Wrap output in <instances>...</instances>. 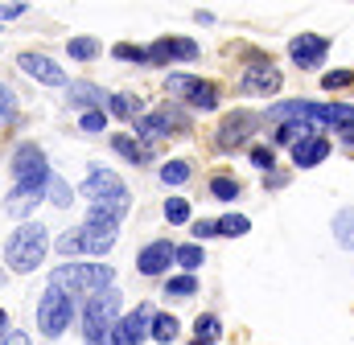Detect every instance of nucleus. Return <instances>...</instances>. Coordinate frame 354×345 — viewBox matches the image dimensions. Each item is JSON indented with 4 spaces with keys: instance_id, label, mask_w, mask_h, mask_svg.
<instances>
[{
    "instance_id": "obj_10",
    "label": "nucleus",
    "mask_w": 354,
    "mask_h": 345,
    "mask_svg": "<svg viewBox=\"0 0 354 345\" xmlns=\"http://www.w3.org/2000/svg\"><path fill=\"white\" fill-rule=\"evenodd\" d=\"M83 193H87V197H95V201H107V197H128L124 181H120L111 169H103V165H91L87 181H83Z\"/></svg>"
},
{
    "instance_id": "obj_41",
    "label": "nucleus",
    "mask_w": 354,
    "mask_h": 345,
    "mask_svg": "<svg viewBox=\"0 0 354 345\" xmlns=\"http://www.w3.org/2000/svg\"><path fill=\"white\" fill-rule=\"evenodd\" d=\"M0 119H12V90L0 86Z\"/></svg>"
},
{
    "instance_id": "obj_45",
    "label": "nucleus",
    "mask_w": 354,
    "mask_h": 345,
    "mask_svg": "<svg viewBox=\"0 0 354 345\" xmlns=\"http://www.w3.org/2000/svg\"><path fill=\"white\" fill-rule=\"evenodd\" d=\"M284 181H288V177H284V172H268V177H264V185H268V189H280V185H284Z\"/></svg>"
},
{
    "instance_id": "obj_30",
    "label": "nucleus",
    "mask_w": 354,
    "mask_h": 345,
    "mask_svg": "<svg viewBox=\"0 0 354 345\" xmlns=\"http://www.w3.org/2000/svg\"><path fill=\"white\" fill-rule=\"evenodd\" d=\"M194 292H198V279H194V275H174V279H165V296H174V300L194 296Z\"/></svg>"
},
{
    "instance_id": "obj_17",
    "label": "nucleus",
    "mask_w": 354,
    "mask_h": 345,
    "mask_svg": "<svg viewBox=\"0 0 354 345\" xmlns=\"http://www.w3.org/2000/svg\"><path fill=\"white\" fill-rule=\"evenodd\" d=\"M124 214H128V197H107V201H91L87 222H95V226H120Z\"/></svg>"
},
{
    "instance_id": "obj_7",
    "label": "nucleus",
    "mask_w": 354,
    "mask_h": 345,
    "mask_svg": "<svg viewBox=\"0 0 354 345\" xmlns=\"http://www.w3.org/2000/svg\"><path fill=\"white\" fill-rule=\"evenodd\" d=\"M149 329H153V308L140 304L136 313H128L111 325V345H140L149 337Z\"/></svg>"
},
{
    "instance_id": "obj_37",
    "label": "nucleus",
    "mask_w": 354,
    "mask_h": 345,
    "mask_svg": "<svg viewBox=\"0 0 354 345\" xmlns=\"http://www.w3.org/2000/svg\"><path fill=\"white\" fill-rule=\"evenodd\" d=\"M354 83V70H330V75H322V86L326 90H342V86Z\"/></svg>"
},
{
    "instance_id": "obj_1",
    "label": "nucleus",
    "mask_w": 354,
    "mask_h": 345,
    "mask_svg": "<svg viewBox=\"0 0 354 345\" xmlns=\"http://www.w3.org/2000/svg\"><path fill=\"white\" fill-rule=\"evenodd\" d=\"M111 275L115 271L107 263H62V267H54L50 288H58L75 300V296H95V292L111 288Z\"/></svg>"
},
{
    "instance_id": "obj_20",
    "label": "nucleus",
    "mask_w": 354,
    "mask_h": 345,
    "mask_svg": "<svg viewBox=\"0 0 354 345\" xmlns=\"http://www.w3.org/2000/svg\"><path fill=\"white\" fill-rule=\"evenodd\" d=\"M111 247H115V226H95V222L83 226V251L87 255H107Z\"/></svg>"
},
{
    "instance_id": "obj_24",
    "label": "nucleus",
    "mask_w": 354,
    "mask_h": 345,
    "mask_svg": "<svg viewBox=\"0 0 354 345\" xmlns=\"http://www.w3.org/2000/svg\"><path fill=\"white\" fill-rule=\"evenodd\" d=\"M46 197H50V206H58V210H66L71 201H75V189L58 177V172H50V181H46Z\"/></svg>"
},
{
    "instance_id": "obj_11",
    "label": "nucleus",
    "mask_w": 354,
    "mask_h": 345,
    "mask_svg": "<svg viewBox=\"0 0 354 345\" xmlns=\"http://www.w3.org/2000/svg\"><path fill=\"white\" fill-rule=\"evenodd\" d=\"M252 128H256V115H252V111H235V115H227V119L218 124L214 144H218V148H239Z\"/></svg>"
},
{
    "instance_id": "obj_38",
    "label": "nucleus",
    "mask_w": 354,
    "mask_h": 345,
    "mask_svg": "<svg viewBox=\"0 0 354 345\" xmlns=\"http://www.w3.org/2000/svg\"><path fill=\"white\" fill-rule=\"evenodd\" d=\"M252 165H256V169H276V152H272V148H264V144H256V148H252Z\"/></svg>"
},
{
    "instance_id": "obj_27",
    "label": "nucleus",
    "mask_w": 354,
    "mask_h": 345,
    "mask_svg": "<svg viewBox=\"0 0 354 345\" xmlns=\"http://www.w3.org/2000/svg\"><path fill=\"white\" fill-rule=\"evenodd\" d=\"M214 226H218V235H223V239H239V235H248V230H252V222H248L243 214H223Z\"/></svg>"
},
{
    "instance_id": "obj_9",
    "label": "nucleus",
    "mask_w": 354,
    "mask_h": 345,
    "mask_svg": "<svg viewBox=\"0 0 354 345\" xmlns=\"http://www.w3.org/2000/svg\"><path fill=\"white\" fill-rule=\"evenodd\" d=\"M17 66H21L29 79H37V83H46V86H71V83H66V70H62L54 58H46V54L25 50V54L17 58Z\"/></svg>"
},
{
    "instance_id": "obj_31",
    "label": "nucleus",
    "mask_w": 354,
    "mask_h": 345,
    "mask_svg": "<svg viewBox=\"0 0 354 345\" xmlns=\"http://www.w3.org/2000/svg\"><path fill=\"white\" fill-rule=\"evenodd\" d=\"M107 103H111V115H120V119H132L140 111V99H132V95H111Z\"/></svg>"
},
{
    "instance_id": "obj_8",
    "label": "nucleus",
    "mask_w": 354,
    "mask_h": 345,
    "mask_svg": "<svg viewBox=\"0 0 354 345\" xmlns=\"http://www.w3.org/2000/svg\"><path fill=\"white\" fill-rule=\"evenodd\" d=\"M326 54H330V41H326L322 33H301V37L288 41V58H292L301 70H317V66L326 62Z\"/></svg>"
},
{
    "instance_id": "obj_35",
    "label": "nucleus",
    "mask_w": 354,
    "mask_h": 345,
    "mask_svg": "<svg viewBox=\"0 0 354 345\" xmlns=\"http://www.w3.org/2000/svg\"><path fill=\"white\" fill-rule=\"evenodd\" d=\"M54 247H58V255H66V263H71V255H79V251H83V230H66Z\"/></svg>"
},
{
    "instance_id": "obj_22",
    "label": "nucleus",
    "mask_w": 354,
    "mask_h": 345,
    "mask_svg": "<svg viewBox=\"0 0 354 345\" xmlns=\"http://www.w3.org/2000/svg\"><path fill=\"white\" fill-rule=\"evenodd\" d=\"M334 239H338V247L354 251V206H346V210L334 214Z\"/></svg>"
},
{
    "instance_id": "obj_44",
    "label": "nucleus",
    "mask_w": 354,
    "mask_h": 345,
    "mask_svg": "<svg viewBox=\"0 0 354 345\" xmlns=\"http://www.w3.org/2000/svg\"><path fill=\"white\" fill-rule=\"evenodd\" d=\"M338 136H342V140L354 148V119H351V124H338Z\"/></svg>"
},
{
    "instance_id": "obj_47",
    "label": "nucleus",
    "mask_w": 354,
    "mask_h": 345,
    "mask_svg": "<svg viewBox=\"0 0 354 345\" xmlns=\"http://www.w3.org/2000/svg\"><path fill=\"white\" fill-rule=\"evenodd\" d=\"M189 345H202V342H189Z\"/></svg>"
},
{
    "instance_id": "obj_46",
    "label": "nucleus",
    "mask_w": 354,
    "mask_h": 345,
    "mask_svg": "<svg viewBox=\"0 0 354 345\" xmlns=\"http://www.w3.org/2000/svg\"><path fill=\"white\" fill-rule=\"evenodd\" d=\"M8 333V317H4V308H0V337Z\"/></svg>"
},
{
    "instance_id": "obj_5",
    "label": "nucleus",
    "mask_w": 354,
    "mask_h": 345,
    "mask_svg": "<svg viewBox=\"0 0 354 345\" xmlns=\"http://www.w3.org/2000/svg\"><path fill=\"white\" fill-rule=\"evenodd\" d=\"M12 181H17V185H37V189H46L50 165H46V152H41L33 140H25V144L12 152Z\"/></svg>"
},
{
    "instance_id": "obj_48",
    "label": "nucleus",
    "mask_w": 354,
    "mask_h": 345,
    "mask_svg": "<svg viewBox=\"0 0 354 345\" xmlns=\"http://www.w3.org/2000/svg\"><path fill=\"white\" fill-rule=\"evenodd\" d=\"M103 345H111V342H103Z\"/></svg>"
},
{
    "instance_id": "obj_3",
    "label": "nucleus",
    "mask_w": 354,
    "mask_h": 345,
    "mask_svg": "<svg viewBox=\"0 0 354 345\" xmlns=\"http://www.w3.org/2000/svg\"><path fill=\"white\" fill-rule=\"evenodd\" d=\"M120 317V292L115 288H103L95 292L83 308V333H87V345H103L111 342V325Z\"/></svg>"
},
{
    "instance_id": "obj_18",
    "label": "nucleus",
    "mask_w": 354,
    "mask_h": 345,
    "mask_svg": "<svg viewBox=\"0 0 354 345\" xmlns=\"http://www.w3.org/2000/svg\"><path fill=\"white\" fill-rule=\"evenodd\" d=\"M111 148H115L124 161H132V165H149V161H153V148H149L140 136H128V132L111 136Z\"/></svg>"
},
{
    "instance_id": "obj_19",
    "label": "nucleus",
    "mask_w": 354,
    "mask_h": 345,
    "mask_svg": "<svg viewBox=\"0 0 354 345\" xmlns=\"http://www.w3.org/2000/svg\"><path fill=\"white\" fill-rule=\"evenodd\" d=\"M66 103L71 107H83V115H87V111H103L107 99H103V90L95 83H71L66 86Z\"/></svg>"
},
{
    "instance_id": "obj_21",
    "label": "nucleus",
    "mask_w": 354,
    "mask_h": 345,
    "mask_svg": "<svg viewBox=\"0 0 354 345\" xmlns=\"http://www.w3.org/2000/svg\"><path fill=\"white\" fill-rule=\"evenodd\" d=\"M174 132V115L169 111H161V115H140L136 119V136L149 144V140H165Z\"/></svg>"
},
{
    "instance_id": "obj_23",
    "label": "nucleus",
    "mask_w": 354,
    "mask_h": 345,
    "mask_svg": "<svg viewBox=\"0 0 354 345\" xmlns=\"http://www.w3.org/2000/svg\"><path fill=\"white\" fill-rule=\"evenodd\" d=\"M309 136H317V132L305 128V124H280V128H276V144H280V148H297V144L309 140Z\"/></svg>"
},
{
    "instance_id": "obj_29",
    "label": "nucleus",
    "mask_w": 354,
    "mask_h": 345,
    "mask_svg": "<svg viewBox=\"0 0 354 345\" xmlns=\"http://www.w3.org/2000/svg\"><path fill=\"white\" fill-rule=\"evenodd\" d=\"M66 54L79 58V62H87V58L99 54V41H95V37H71V41H66Z\"/></svg>"
},
{
    "instance_id": "obj_33",
    "label": "nucleus",
    "mask_w": 354,
    "mask_h": 345,
    "mask_svg": "<svg viewBox=\"0 0 354 345\" xmlns=\"http://www.w3.org/2000/svg\"><path fill=\"white\" fill-rule=\"evenodd\" d=\"M165 222H169V226L189 222V201H185V197H169V201H165Z\"/></svg>"
},
{
    "instance_id": "obj_2",
    "label": "nucleus",
    "mask_w": 354,
    "mask_h": 345,
    "mask_svg": "<svg viewBox=\"0 0 354 345\" xmlns=\"http://www.w3.org/2000/svg\"><path fill=\"white\" fill-rule=\"evenodd\" d=\"M46 247H50L46 226H41V222H21L17 235L4 243V263H8L12 271H37L41 259H46Z\"/></svg>"
},
{
    "instance_id": "obj_36",
    "label": "nucleus",
    "mask_w": 354,
    "mask_h": 345,
    "mask_svg": "<svg viewBox=\"0 0 354 345\" xmlns=\"http://www.w3.org/2000/svg\"><path fill=\"white\" fill-rule=\"evenodd\" d=\"M111 54H115L120 62H149V50H140V46H128V41H120Z\"/></svg>"
},
{
    "instance_id": "obj_12",
    "label": "nucleus",
    "mask_w": 354,
    "mask_h": 345,
    "mask_svg": "<svg viewBox=\"0 0 354 345\" xmlns=\"http://www.w3.org/2000/svg\"><path fill=\"white\" fill-rule=\"evenodd\" d=\"M280 83H284V75H280L272 62H260V66H252V70L243 75L239 90H243V95H272V90H280Z\"/></svg>"
},
{
    "instance_id": "obj_16",
    "label": "nucleus",
    "mask_w": 354,
    "mask_h": 345,
    "mask_svg": "<svg viewBox=\"0 0 354 345\" xmlns=\"http://www.w3.org/2000/svg\"><path fill=\"white\" fill-rule=\"evenodd\" d=\"M330 157V136H309V140H301L297 148H292V165L297 169H313V165H322Z\"/></svg>"
},
{
    "instance_id": "obj_43",
    "label": "nucleus",
    "mask_w": 354,
    "mask_h": 345,
    "mask_svg": "<svg viewBox=\"0 0 354 345\" xmlns=\"http://www.w3.org/2000/svg\"><path fill=\"white\" fill-rule=\"evenodd\" d=\"M21 12H25V4H0V21H12Z\"/></svg>"
},
{
    "instance_id": "obj_32",
    "label": "nucleus",
    "mask_w": 354,
    "mask_h": 345,
    "mask_svg": "<svg viewBox=\"0 0 354 345\" xmlns=\"http://www.w3.org/2000/svg\"><path fill=\"white\" fill-rule=\"evenodd\" d=\"M210 193H214L218 201H235V197H239V181H235V177H214V181H210Z\"/></svg>"
},
{
    "instance_id": "obj_26",
    "label": "nucleus",
    "mask_w": 354,
    "mask_h": 345,
    "mask_svg": "<svg viewBox=\"0 0 354 345\" xmlns=\"http://www.w3.org/2000/svg\"><path fill=\"white\" fill-rule=\"evenodd\" d=\"M177 329H181V325H177V317H169V313H157V317H153L149 337H153V342H161V345H169L177 337Z\"/></svg>"
},
{
    "instance_id": "obj_4",
    "label": "nucleus",
    "mask_w": 354,
    "mask_h": 345,
    "mask_svg": "<svg viewBox=\"0 0 354 345\" xmlns=\"http://www.w3.org/2000/svg\"><path fill=\"white\" fill-rule=\"evenodd\" d=\"M71 321H75V300L58 288H46V296L37 300V329L46 337H58L71 329Z\"/></svg>"
},
{
    "instance_id": "obj_13",
    "label": "nucleus",
    "mask_w": 354,
    "mask_h": 345,
    "mask_svg": "<svg viewBox=\"0 0 354 345\" xmlns=\"http://www.w3.org/2000/svg\"><path fill=\"white\" fill-rule=\"evenodd\" d=\"M41 197H46V189H37V185H12V193L4 197V214L29 222V214H33V206H37Z\"/></svg>"
},
{
    "instance_id": "obj_6",
    "label": "nucleus",
    "mask_w": 354,
    "mask_h": 345,
    "mask_svg": "<svg viewBox=\"0 0 354 345\" xmlns=\"http://www.w3.org/2000/svg\"><path fill=\"white\" fill-rule=\"evenodd\" d=\"M165 90L185 99L194 111H214L218 107V86L214 83H202V79H189V75H169L165 79Z\"/></svg>"
},
{
    "instance_id": "obj_25",
    "label": "nucleus",
    "mask_w": 354,
    "mask_h": 345,
    "mask_svg": "<svg viewBox=\"0 0 354 345\" xmlns=\"http://www.w3.org/2000/svg\"><path fill=\"white\" fill-rule=\"evenodd\" d=\"M174 263H177V267H185V275H194V271L206 263V251H202V243H185V247H177Z\"/></svg>"
},
{
    "instance_id": "obj_39",
    "label": "nucleus",
    "mask_w": 354,
    "mask_h": 345,
    "mask_svg": "<svg viewBox=\"0 0 354 345\" xmlns=\"http://www.w3.org/2000/svg\"><path fill=\"white\" fill-rule=\"evenodd\" d=\"M79 128H83V132H103V128H107V111H87V115L79 119Z\"/></svg>"
},
{
    "instance_id": "obj_14",
    "label": "nucleus",
    "mask_w": 354,
    "mask_h": 345,
    "mask_svg": "<svg viewBox=\"0 0 354 345\" xmlns=\"http://www.w3.org/2000/svg\"><path fill=\"white\" fill-rule=\"evenodd\" d=\"M177 247L169 243V239H157V243H149L145 251H140V259H136V267H140V275H161L169 263H174Z\"/></svg>"
},
{
    "instance_id": "obj_15",
    "label": "nucleus",
    "mask_w": 354,
    "mask_h": 345,
    "mask_svg": "<svg viewBox=\"0 0 354 345\" xmlns=\"http://www.w3.org/2000/svg\"><path fill=\"white\" fill-rule=\"evenodd\" d=\"M169 58L194 62V58H198V41H185V37H161V41L149 50V62H169Z\"/></svg>"
},
{
    "instance_id": "obj_40",
    "label": "nucleus",
    "mask_w": 354,
    "mask_h": 345,
    "mask_svg": "<svg viewBox=\"0 0 354 345\" xmlns=\"http://www.w3.org/2000/svg\"><path fill=\"white\" fill-rule=\"evenodd\" d=\"M214 235H218V226H214V222H206V218H202V222H194V239H198V243H202V239H214Z\"/></svg>"
},
{
    "instance_id": "obj_28",
    "label": "nucleus",
    "mask_w": 354,
    "mask_h": 345,
    "mask_svg": "<svg viewBox=\"0 0 354 345\" xmlns=\"http://www.w3.org/2000/svg\"><path fill=\"white\" fill-rule=\"evenodd\" d=\"M218 333H223V325H218V317H210V313H206V317H198V321H194V337H198L202 345L218 342Z\"/></svg>"
},
{
    "instance_id": "obj_42",
    "label": "nucleus",
    "mask_w": 354,
    "mask_h": 345,
    "mask_svg": "<svg viewBox=\"0 0 354 345\" xmlns=\"http://www.w3.org/2000/svg\"><path fill=\"white\" fill-rule=\"evenodd\" d=\"M0 345H29V333H21V329H8V333L0 337Z\"/></svg>"
},
{
    "instance_id": "obj_34",
    "label": "nucleus",
    "mask_w": 354,
    "mask_h": 345,
    "mask_svg": "<svg viewBox=\"0 0 354 345\" xmlns=\"http://www.w3.org/2000/svg\"><path fill=\"white\" fill-rule=\"evenodd\" d=\"M161 181H165V185L189 181V161H169V165H161Z\"/></svg>"
}]
</instances>
